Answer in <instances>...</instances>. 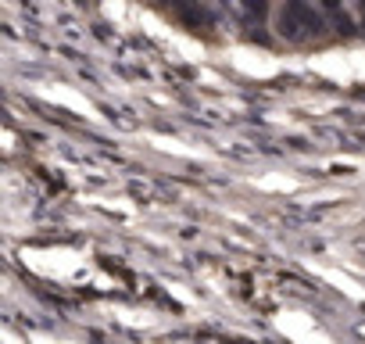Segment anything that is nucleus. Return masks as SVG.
Wrapping results in <instances>:
<instances>
[{"label": "nucleus", "mask_w": 365, "mask_h": 344, "mask_svg": "<svg viewBox=\"0 0 365 344\" xmlns=\"http://www.w3.org/2000/svg\"><path fill=\"white\" fill-rule=\"evenodd\" d=\"M244 8H247L255 19H265V11H269V4H265V0H244Z\"/></svg>", "instance_id": "nucleus-1"}, {"label": "nucleus", "mask_w": 365, "mask_h": 344, "mask_svg": "<svg viewBox=\"0 0 365 344\" xmlns=\"http://www.w3.org/2000/svg\"><path fill=\"white\" fill-rule=\"evenodd\" d=\"M361 11H365V0H361Z\"/></svg>", "instance_id": "nucleus-2"}]
</instances>
